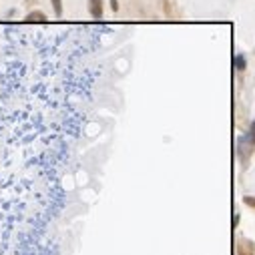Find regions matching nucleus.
Masks as SVG:
<instances>
[{
    "mask_svg": "<svg viewBox=\"0 0 255 255\" xmlns=\"http://www.w3.org/2000/svg\"><path fill=\"white\" fill-rule=\"evenodd\" d=\"M53 8H55V14L61 16L63 14V0H53Z\"/></svg>",
    "mask_w": 255,
    "mask_h": 255,
    "instance_id": "7ed1b4c3",
    "label": "nucleus"
},
{
    "mask_svg": "<svg viewBox=\"0 0 255 255\" xmlns=\"http://www.w3.org/2000/svg\"><path fill=\"white\" fill-rule=\"evenodd\" d=\"M249 139H251V143L255 145V121H253V125H251V129H249Z\"/></svg>",
    "mask_w": 255,
    "mask_h": 255,
    "instance_id": "39448f33",
    "label": "nucleus"
},
{
    "mask_svg": "<svg viewBox=\"0 0 255 255\" xmlns=\"http://www.w3.org/2000/svg\"><path fill=\"white\" fill-rule=\"evenodd\" d=\"M88 12L92 14V18L103 16V0H88Z\"/></svg>",
    "mask_w": 255,
    "mask_h": 255,
    "instance_id": "f257e3e1",
    "label": "nucleus"
},
{
    "mask_svg": "<svg viewBox=\"0 0 255 255\" xmlns=\"http://www.w3.org/2000/svg\"><path fill=\"white\" fill-rule=\"evenodd\" d=\"M111 6H113V10H115V12L119 10V2H117V0H111Z\"/></svg>",
    "mask_w": 255,
    "mask_h": 255,
    "instance_id": "423d86ee",
    "label": "nucleus"
},
{
    "mask_svg": "<svg viewBox=\"0 0 255 255\" xmlns=\"http://www.w3.org/2000/svg\"><path fill=\"white\" fill-rule=\"evenodd\" d=\"M24 20H26V22H44L46 16H44L42 12H32V14H28Z\"/></svg>",
    "mask_w": 255,
    "mask_h": 255,
    "instance_id": "f03ea898",
    "label": "nucleus"
},
{
    "mask_svg": "<svg viewBox=\"0 0 255 255\" xmlns=\"http://www.w3.org/2000/svg\"><path fill=\"white\" fill-rule=\"evenodd\" d=\"M235 69H237V71H243V69H245V57H241V55L235 57Z\"/></svg>",
    "mask_w": 255,
    "mask_h": 255,
    "instance_id": "20e7f679",
    "label": "nucleus"
}]
</instances>
